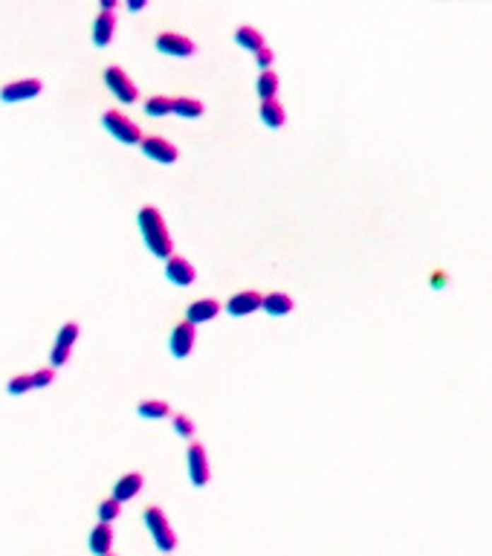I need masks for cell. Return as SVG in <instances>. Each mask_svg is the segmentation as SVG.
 <instances>
[{
	"label": "cell",
	"mask_w": 492,
	"mask_h": 556,
	"mask_svg": "<svg viewBox=\"0 0 492 556\" xmlns=\"http://www.w3.org/2000/svg\"><path fill=\"white\" fill-rule=\"evenodd\" d=\"M194 339H197V330L192 322H180L174 330H171V339H168V348L177 359H186L194 348Z\"/></svg>",
	"instance_id": "obj_9"
},
{
	"label": "cell",
	"mask_w": 492,
	"mask_h": 556,
	"mask_svg": "<svg viewBox=\"0 0 492 556\" xmlns=\"http://www.w3.org/2000/svg\"><path fill=\"white\" fill-rule=\"evenodd\" d=\"M218 313H221V301H214V299H197V301H192V304H189V311H186V322H192V325L211 322Z\"/></svg>",
	"instance_id": "obj_13"
},
{
	"label": "cell",
	"mask_w": 492,
	"mask_h": 556,
	"mask_svg": "<svg viewBox=\"0 0 492 556\" xmlns=\"http://www.w3.org/2000/svg\"><path fill=\"white\" fill-rule=\"evenodd\" d=\"M26 391H33V377H29V374H18V377L9 380V394L20 397V394H26Z\"/></svg>",
	"instance_id": "obj_26"
},
{
	"label": "cell",
	"mask_w": 492,
	"mask_h": 556,
	"mask_svg": "<svg viewBox=\"0 0 492 556\" xmlns=\"http://www.w3.org/2000/svg\"><path fill=\"white\" fill-rule=\"evenodd\" d=\"M171 420H174V432H177L180 438H186V441H189V438L194 435V423H192V417H189V415H174Z\"/></svg>",
	"instance_id": "obj_25"
},
{
	"label": "cell",
	"mask_w": 492,
	"mask_h": 556,
	"mask_svg": "<svg viewBox=\"0 0 492 556\" xmlns=\"http://www.w3.org/2000/svg\"><path fill=\"white\" fill-rule=\"evenodd\" d=\"M293 307H295V301L287 293H269L261 299V311L269 316H287V313H293Z\"/></svg>",
	"instance_id": "obj_14"
},
{
	"label": "cell",
	"mask_w": 492,
	"mask_h": 556,
	"mask_svg": "<svg viewBox=\"0 0 492 556\" xmlns=\"http://www.w3.org/2000/svg\"><path fill=\"white\" fill-rule=\"evenodd\" d=\"M235 41L243 47V50H250L252 55L258 52V50H264L266 47V41H264V35L258 33V29H252V26H240L238 33H235Z\"/></svg>",
	"instance_id": "obj_19"
},
{
	"label": "cell",
	"mask_w": 492,
	"mask_h": 556,
	"mask_svg": "<svg viewBox=\"0 0 492 556\" xmlns=\"http://www.w3.org/2000/svg\"><path fill=\"white\" fill-rule=\"evenodd\" d=\"M261 293H255V290H243V293H235L232 299H229V304H226V311L232 313V316H250V313H255V311H261Z\"/></svg>",
	"instance_id": "obj_11"
},
{
	"label": "cell",
	"mask_w": 492,
	"mask_h": 556,
	"mask_svg": "<svg viewBox=\"0 0 492 556\" xmlns=\"http://www.w3.org/2000/svg\"><path fill=\"white\" fill-rule=\"evenodd\" d=\"M165 275H168V282L177 284V287H192L194 278H197L194 267H192L186 258H180V255H171V258L165 261Z\"/></svg>",
	"instance_id": "obj_10"
},
{
	"label": "cell",
	"mask_w": 492,
	"mask_h": 556,
	"mask_svg": "<svg viewBox=\"0 0 492 556\" xmlns=\"http://www.w3.org/2000/svg\"><path fill=\"white\" fill-rule=\"evenodd\" d=\"M145 6H148V0H128V9L131 12H142Z\"/></svg>",
	"instance_id": "obj_30"
},
{
	"label": "cell",
	"mask_w": 492,
	"mask_h": 556,
	"mask_svg": "<svg viewBox=\"0 0 492 556\" xmlns=\"http://www.w3.org/2000/svg\"><path fill=\"white\" fill-rule=\"evenodd\" d=\"M76 339H78V325H76V322H64V325H61V330H58V336H55V345L73 351Z\"/></svg>",
	"instance_id": "obj_23"
},
{
	"label": "cell",
	"mask_w": 492,
	"mask_h": 556,
	"mask_svg": "<svg viewBox=\"0 0 492 556\" xmlns=\"http://www.w3.org/2000/svg\"><path fill=\"white\" fill-rule=\"evenodd\" d=\"M203 102L200 99H192V96H180V99H171V113L182 116V119H200L203 116Z\"/></svg>",
	"instance_id": "obj_18"
},
{
	"label": "cell",
	"mask_w": 492,
	"mask_h": 556,
	"mask_svg": "<svg viewBox=\"0 0 492 556\" xmlns=\"http://www.w3.org/2000/svg\"><path fill=\"white\" fill-rule=\"evenodd\" d=\"M102 122H105V128H107L122 145H139V142H142L139 125H136V122H131L125 113H119V110H105Z\"/></svg>",
	"instance_id": "obj_3"
},
{
	"label": "cell",
	"mask_w": 492,
	"mask_h": 556,
	"mask_svg": "<svg viewBox=\"0 0 492 556\" xmlns=\"http://www.w3.org/2000/svg\"><path fill=\"white\" fill-rule=\"evenodd\" d=\"M70 354H73L70 348H58V345H55V348H52V354H49V362H52V368H61V365H64V362L70 359Z\"/></svg>",
	"instance_id": "obj_29"
},
{
	"label": "cell",
	"mask_w": 492,
	"mask_h": 556,
	"mask_svg": "<svg viewBox=\"0 0 492 556\" xmlns=\"http://www.w3.org/2000/svg\"><path fill=\"white\" fill-rule=\"evenodd\" d=\"M157 50L174 58H192L197 52V44L186 35H177V33H160L157 35Z\"/></svg>",
	"instance_id": "obj_8"
},
{
	"label": "cell",
	"mask_w": 492,
	"mask_h": 556,
	"mask_svg": "<svg viewBox=\"0 0 492 556\" xmlns=\"http://www.w3.org/2000/svg\"><path fill=\"white\" fill-rule=\"evenodd\" d=\"M145 487V478L139 475V473H128L125 478H119L116 481V487H113V496L110 499H116L119 504H125V502H131V499H136L139 496V490Z\"/></svg>",
	"instance_id": "obj_12"
},
{
	"label": "cell",
	"mask_w": 492,
	"mask_h": 556,
	"mask_svg": "<svg viewBox=\"0 0 492 556\" xmlns=\"http://www.w3.org/2000/svg\"><path fill=\"white\" fill-rule=\"evenodd\" d=\"M186 467H189V478L194 487H206L209 478H211V467H209V458H206V449L200 444H192L189 452H186Z\"/></svg>",
	"instance_id": "obj_6"
},
{
	"label": "cell",
	"mask_w": 492,
	"mask_h": 556,
	"mask_svg": "<svg viewBox=\"0 0 492 556\" xmlns=\"http://www.w3.org/2000/svg\"><path fill=\"white\" fill-rule=\"evenodd\" d=\"M145 524H148V531L153 536V545H157L163 553H171L177 548V533L171 531V524H168V519H165V513L160 507H148L145 510Z\"/></svg>",
	"instance_id": "obj_2"
},
{
	"label": "cell",
	"mask_w": 492,
	"mask_h": 556,
	"mask_svg": "<svg viewBox=\"0 0 492 556\" xmlns=\"http://www.w3.org/2000/svg\"><path fill=\"white\" fill-rule=\"evenodd\" d=\"M41 90H44V84L38 79H20V81H12V84L0 87V102H6V105L26 102V99L41 96Z\"/></svg>",
	"instance_id": "obj_5"
},
{
	"label": "cell",
	"mask_w": 492,
	"mask_h": 556,
	"mask_svg": "<svg viewBox=\"0 0 492 556\" xmlns=\"http://www.w3.org/2000/svg\"><path fill=\"white\" fill-rule=\"evenodd\" d=\"M105 84H107V90L113 93V96L119 99V102H125V105H134L136 102V84L131 81V76L122 70V67H107L105 70Z\"/></svg>",
	"instance_id": "obj_4"
},
{
	"label": "cell",
	"mask_w": 492,
	"mask_h": 556,
	"mask_svg": "<svg viewBox=\"0 0 492 556\" xmlns=\"http://www.w3.org/2000/svg\"><path fill=\"white\" fill-rule=\"evenodd\" d=\"M136 412H139V417H145V420H163V417L171 415V406L163 403V400H142V403L136 406Z\"/></svg>",
	"instance_id": "obj_20"
},
{
	"label": "cell",
	"mask_w": 492,
	"mask_h": 556,
	"mask_svg": "<svg viewBox=\"0 0 492 556\" xmlns=\"http://www.w3.org/2000/svg\"><path fill=\"white\" fill-rule=\"evenodd\" d=\"M272 61H275V55H272V50H269V47H264V50H258V52H255V64H258L261 70H269V67H272Z\"/></svg>",
	"instance_id": "obj_28"
},
{
	"label": "cell",
	"mask_w": 492,
	"mask_h": 556,
	"mask_svg": "<svg viewBox=\"0 0 492 556\" xmlns=\"http://www.w3.org/2000/svg\"><path fill=\"white\" fill-rule=\"evenodd\" d=\"M145 113L153 116V119L168 116V113H171V99H168V96H151V99L145 102Z\"/></svg>",
	"instance_id": "obj_22"
},
{
	"label": "cell",
	"mask_w": 492,
	"mask_h": 556,
	"mask_svg": "<svg viewBox=\"0 0 492 556\" xmlns=\"http://www.w3.org/2000/svg\"><path fill=\"white\" fill-rule=\"evenodd\" d=\"M139 229H142L145 246H148V250L157 255V258L168 261V258L174 255V241H171V232H168V226H165V221H163L160 209L142 206V209H139Z\"/></svg>",
	"instance_id": "obj_1"
},
{
	"label": "cell",
	"mask_w": 492,
	"mask_h": 556,
	"mask_svg": "<svg viewBox=\"0 0 492 556\" xmlns=\"http://www.w3.org/2000/svg\"><path fill=\"white\" fill-rule=\"evenodd\" d=\"M139 145H142V154H145V157H151L153 163L171 166V163H177V157H180L177 145L168 142V139H163V137H142Z\"/></svg>",
	"instance_id": "obj_7"
},
{
	"label": "cell",
	"mask_w": 492,
	"mask_h": 556,
	"mask_svg": "<svg viewBox=\"0 0 492 556\" xmlns=\"http://www.w3.org/2000/svg\"><path fill=\"white\" fill-rule=\"evenodd\" d=\"M29 377H33V388H47L55 380V371L52 368H41V371H35V374H29Z\"/></svg>",
	"instance_id": "obj_27"
},
{
	"label": "cell",
	"mask_w": 492,
	"mask_h": 556,
	"mask_svg": "<svg viewBox=\"0 0 492 556\" xmlns=\"http://www.w3.org/2000/svg\"><path fill=\"white\" fill-rule=\"evenodd\" d=\"M261 122L266 128H284L287 122V113H284V105L279 99L272 102H261Z\"/></svg>",
	"instance_id": "obj_17"
},
{
	"label": "cell",
	"mask_w": 492,
	"mask_h": 556,
	"mask_svg": "<svg viewBox=\"0 0 492 556\" xmlns=\"http://www.w3.org/2000/svg\"><path fill=\"white\" fill-rule=\"evenodd\" d=\"M119 513H122V504H119L116 499H105V502L99 504V519H102V524H110L113 519H119Z\"/></svg>",
	"instance_id": "obj_24"
},
{
	"label": "cell",
	"mask_w": 492,
	"mask_h": 556,
	"mask_svg": "<svg viewBox=\"0 0 492 556\" xmlns=\"http://www.w3.org/2000/svg\"><path fill=\"white\" fill-rule=\"evenodd\" d=\"M110 548H113V528L99 521L96 528L90 531V550L96 556H110Z\"/></svg>",
	"instance_id": "obj_15"
},
{
	"label": "cell",
	"mask_w": 492,
	"mask_h": 556,
	"mask_svg": "<svg viewBox=\"0 0 492 556\" xmlns=\"http://www.w3.org/2000/svg\"><path fill=\"white\" fill-rule=\"evenodd\" d=\"M113 33H116V18L107 15V12L96 15V21H93V44L96 47H107L113 41Z\"/></svg>",
	"instance_id": "obj_16"
},
{
	"label": "cell",
	"mask_w": 492,
	"mask_h": 556,
	"mask_svg": "<svg viewBox=\"0 0 492 556\" xmlns=\"http://www.w3.org/2000/svg\"><path fill=\"white\" fill-rule=\"evenodd\" d=\"M255 90H258V96H261L264 102H272L275 93H279V76H275V70H264V73L258 76Z\"/></svg>",
	"instance_id": "obj_21"
}]
</instances>
